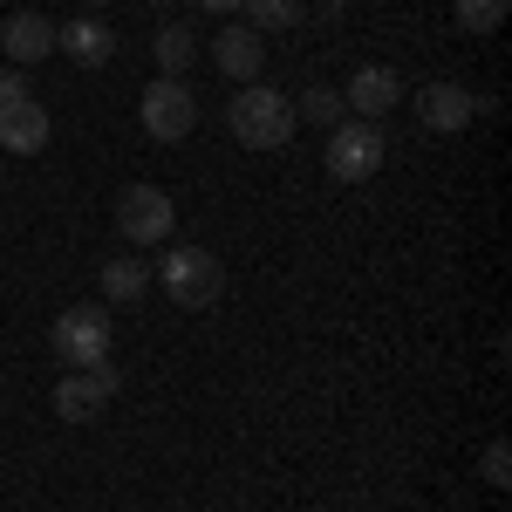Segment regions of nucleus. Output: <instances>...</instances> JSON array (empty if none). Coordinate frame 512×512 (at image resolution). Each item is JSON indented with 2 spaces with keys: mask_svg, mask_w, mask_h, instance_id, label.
Here are the masks:
<instances>
[{
  "mask_svg": "<svg viewBox=\"0 0 512 512\" xmlns=\"http://www.w3.org/2000/svg\"><path fill=\"white\" fill-rule=\"evenodd\" d=\"M226 123H233L239 151H287L294 144V96H280L267 82H239V96L226 103Z\"/></svg>",
  "mask_w": 512,
  "mask_h": 512,
  "instance_id": "obj_1",
  "label": "nucleus"
},
{
  "mask_svg": "<svg viewBox=\"0 0 512 512\" xmlns=\"http://www.w3.org/2000/svg\"><path fill=\"white\" fill-rule=\"evenodd\" d=\"M158 287L171 294V308L198 315V308H212V301H219L226 274H219V260H212L205 246H171V253L158 260Z\"/></svg>",
  "mask_w": 512,
  "mask_h": 512,
  "instance_id": "obj_2",
  "label": "nucleus"
},
{
  "mask_svg": "<svg viewBox=\"0 0 512 512\" xmlns=\"http://www.w3.org/2000/svg\"><path fill=\"white\" fill-rule=\"evenodd\" d=\"M390 158V137H383V123H335L328 130V178H342V185H362V178H376Z\"/></svg>",
  "mask_w": 512,
  "mask_h": 512,
  "instance_id": "obj_3",
  "label": "nucleus"
},
{
  "mask_svg": "<svg viewBox=\"0 0 512 512\" xmlns=\"http://www.w3.org/2000/svg\"><path fill=\"white\" fill-rule=\"evenodd\" d=\"M110 342H117V328L103 308H62L55 328H48V349L62 355L69 369H89V362H110Z\"/></svg>",
  "mask_w": 512,
  "mask_h": 512,
  "instance_id": "obj_4",
  "label": "nucleus"
},
{
  "mask_svg": "<svg viewBox=\"0 0 512 512\" xmlns=\"http://www.w3.org/2000/svg\"><path fill=\"white\" fill-rule=\"evenodd\" d=\"M198 123V96L185 89V76H158L144 89V137H158V144H185Z\"/></svg>",
  "mask_w": 512,
  "mask_h": 512,
  "instance_id": "obj_5",
  "label": "nucleus"
},
{
  "mask_svg": "<svg viewBox=\"0 0 512 512\" xmlns=\"http://www.w3.org/2000/svg\"><path fill=\"white\" fill-rule=\"evenodd\" d=\"M123 390V376L110 362H89V369H69L62 383H55V417L62 424H96V410Z\"/></svg>",
  "mask_w": 512,
  "mask_h": 512,
  "instance_id": "obj_6",
  "label": "nucleus"
},
{
  "mask_svg": "<svg viewBox=\"0 0 512 512\" xmlns=\"http://www.w3.org/2000/svg\"><path fill=\"white\" fill-rule=\"evenodd\" d=\"M117 226L130 246H158V239H171V226H178V205H171V192H158V185H130V192L117 198Z\"/></svg>",
  "mask_w": 512,
  "mask_h": 512,
  "instance_id": "obj_7",
  "label": "nucleus"
},
{
  "mask_svg": "<svg viewBox=\"0 0 512 512\" xmlns=\"http://www.w3.org/2000/svg\"><path fill=\"white\" fill-rule=\"evenodd\" d=\"M342 103H349V117H362V123H383L403 103V76H396L390 62H362L349 76V89H342Z\"/></svg>",
  "mask_w": 512,
  "mask_h": 512,
  "instance_id": "obj_8",
  "label": "nucleus"
},
{
  "mask_svg": "<svg viewBox=\"0 0 512 512\" xmlns=\"http://www.w3.org/2000/svg\"><path fill=\"white\" fill-rule=\"evenodd\" d=\"M41 55H55V21L35 14V7L7 14V21H0V62H7V69H28Z\"/></svg>",
  "mask_w": 512,
  "mask_h": 512,
  "instance_id": "obj_9",
  "label": "nucleus"
},
{
  "mask_svg": "<svg viewBox=\"0 0 512 512\" xmlns=\"http://www.w3.org/2000/svg\"><path fill=\"white\" fill-rule=\"evenodd\" d=\"M485 110V96H472L465 82H431V89H417V117L431 123L437 137H451V130H465V123Z\"/></svg>",
  "mask_w": 512,
  "mask_h": 512,
  "instance_id": "obj_10",
  "label": "nucleus"
},
{
  "mask_svg": "<svg viewBox=\"0 0 512 512\" xmlns=\"http://www.w3.org/2000/svg\"><path fill=\"white\" fill-rule=\"evenodd\" d=\"M48 110H41L35 96H21V103H0V151H14V158H35L48 151Z\"/></svg>",
  "mask_w": 512,
  "mask_h": 512,
  "instance_id": "obj_11",
  "label": "nucleus"
},
{
  "mask_svg": "<svg viewBox=\"0 0 512 512\" xmlns=\"http://www.w3.org/2000/svg\"><path fill=\"white\" fill-rule=\"evenodd\" d=\"M212 62L226 69L233 82H260V62H267V41L253 28H219L212 35Z\"/></svg>",
  "mask_w": 512,
  "mask_h": 512,
  "instance_id": "obj_12",
  "label": "nucleus"
},
{
  "mask_svg": "<svg viewBox=\"0 0 512 512\" xmlns=\"http://www.w3.org/2000/svg\"><path fill=\"white\" fill-rule=\"evenodd\" d=\"M55 48H62V55H76L82 69H103V62L117 55V35H110L103 21H89V14H82V21H69V28H55Z\"/></svg>",
  "mask_w": 512,
  "mask_h": 512,
  "instance_id": "obj_13",
  "label": "nucleus"
},
{
  "mask_svg": "<svg viewBox=\"0 0 512 512\" xmlns=\"http://www.w3.org/2000/svg\"><path fill=\"white\" fill-rule=\"evenodd\" d=\"M239 14H246L253 35H280V28H294V21L308 14V0H246Z\"/></svg>",
  "mask_w": 512,
  "mask_h": 512,
  "instance_id": "obj_14",
  "label": "nucleus"
},
{
  "mask_svg": "<svg viewBox=\"0 0 512 512\" xmlns=\"http://www.w3.org/2000/svg\"><path fill=\"white\" fill-rule=\"evenodd\" d=\"M151 267L144 260H103V301H144Z\"/></svg>",
  "mask_w": 512,
  "mask_h": 512,
  "instance_id": "obj_15",
  "label": "nucleus"
},
{
  "mask_svg": "<svg viewBox=\"0 0 512 512\" xmlns=\"http://www.w3.org/2000/svg\"><path fill=\"white\" fill-rule=\"evenodd\" d=\"M294 117H308V123H321V130H335V123H349V103H342V89L315 82V89L294 103Z\"/></svg>",
  "mask_w": 512,
  "mask_h": 512,
  "instance_id": "obj_16",
  "label": "nucleus"
},
{
  "mask_svg": "<svg viewBox=\"0 0 512 512\" xmlns=\"http://www.w3.org/2000/svg\"><path fill=\"white\" fill-rule=\"evenodd\" d=\"M451 7H458V28L465 35H499L506 14H512V0H451Z\"/></svg>",
  "mask_w": 512,
  "mask_h": 512,
  "instance_id": "obj_17",
  "label": "nucleus"
},
{
  "mask_svg": "<svg viewBox=\"0 0 512 512\" xmlns=\"http://www.w3.org/2000/svg\"><path fill=\"white\" fill-rule=\"evenodd\" d=\"M192 55H198L192 28H164V35H158V69H164V76H185V69H192Z\"/></svg>",
  "mask_w": 512,
  "mask_h": 512,
  "instance_id": "obj_18",
  "label": "nucleus"
},
{
  "mask_svg": "<svg viewBox=\"0 0 512 512\" xmlns=\"http://www.w3.org/2000/svg\"><path fill=\"white\" fill-rule=\"evenodd\" d=\"M478 472H485V485H499V492L512 485V451H506V437H499V444H485V458H478Z\"/></svg>",
  "mask_w": 512,
  "mask_h": 512,
  "instance_id": "obj_19",
  "label": "nucleus"
},
{
  "mask_svg": "<svg viewBox=\"0 0 512 512\" xmlns=\"http://www.w3.org/2000/svg\"><path fill=\"white\" fill-rule=\"evenodd\" d=\"M198 7H212V14H239L246 0H198Z\"/></svg>",
  "mask_w": 512,
  "mask_h": 512,
  "instance_id": "obj_20",
  "label": "nucleus"
},
{
  "mask_svg": "<svg viewBox=\"0 0 512 512\" xmlns=\"http://www.w3.org/2000/svg\"><path fill=\"white\" fill-rule=\"evenodd\" d=\"M89 7H110V0H89Z\"/></svg>",
  "mask_w": 512,
  "mask_h": 512,
  "instance_id": "obj_21",
  "label": "nucleus"
}]
</instances>
